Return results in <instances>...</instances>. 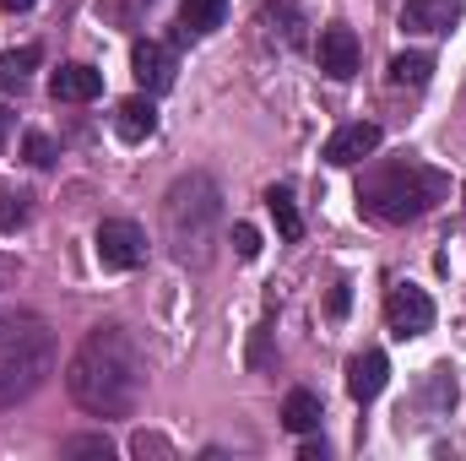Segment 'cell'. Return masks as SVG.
I'll return each instance as SVG.
<instances>
[{
  "instance_id": "obj_12",
  "label": "cell",
  "mask_w": 466,
  "mask_h": 461,
  "mask_svg": "<svg viewBox=\"0 0 466 461\" xmlns=\"http://www.w3.org/2000/svg\"><path fill=\"white\" fill-rule=\"evenodd\" d=\"M385 374H390V364H385V353H380V347L358 353V358L348 364V391H352V402H374V396L385 391Z\"/></svg>"
},
{
  "instance_id": "obj_10",
  "label": "cell",
  "mask_w": 466,
  "mask_h": 461,
  "mask_svg": "<svg viewBox=\"0 0 466 461\" xmlns=\"http://www.w3.org/2000/svg\"><path fill=\"white\" fill-rule=\"evenodd\" d=\"M466 0H407L401 5V27L407 33H451L461 22Z\"/></svg>"
},
{
  "instance_id": "obj_14",
  "label": "cell",
  "mask_w": 466,
  "mask_h": 461,
  "mask_svg": "<svg viewBox=\"0 0 466 461\" xmlns=\"http://www.w3.org/2000/svg\"><path fill=\"white\" fill-rule=\"evenodd\" d=\"M223 22H228V0H185V5H179V27L196 33V38L218 33Z\"/></svg>"
},
{
  "instance_id": "obj_24",
  "label": "cell",
  "mask_w": 466,
  "mask_h": 461,
  "mask_svg": "<svg viewBox=\"0 0 466 461\" xmlns=\"http://www.w3.org/2000/svg\"><path fill=\"white\" fill-rule=\"evenodd\" d=\"M27 158H33V163H38V169H49V163H55V141H49V136H38V130H33V136H27Z\"/></svg>"
},
{
  "instance_id": "obj_15",
  "label": "cell",
  "mask_w": 466,
  "mask_h": 461,
  "mask_svg": "<svg viewBox=\"0 0 466 461\" xmlns=\"http://www.w3.org/2000/svg\"><path fill=\"white\" fill-rule=\"evenodd\" d=\"M115 125H119V136H125V141H147V136L157 130L152 93H147V98H125V104H119V115H115Z\"/></svg>"
},
{
  "instance_id": "obj_2",
  "label": "cell",
  "mask_w": 466,
  "mask_h": 461,
  "mask_svg": "<svg viewBox=\"0 0 466 461\" xmlns=\"http://www.w3.org/2000/svg\"><path fill=\"white\" fill-rule=\"evenodd\" d=\"M223 185L207 174V169H190L168 185L163 196V239H168V255L190 271L212 266L218 255V239H223Z\"/></svg>"
},
{
  "instance_id": "obj_18",
  "label": "cell",
  "mask_w": 466,
  "mask_h": 461,
  "mask_svg": "<svg viewBox=\"0 0 466 461\" xmlns=\"http://www.w3.org/2000/svg\"><path fill=\"white\" fill-rule=\"evenodd\" d=\"M33 66H38V44H27V49H5V55H0V93L22 87Z\"/></svg>"
},
{
  "instance_id": "obj_7",
  "label": "cell",
  "mask_w": 466,
  "mask_h": 461,
  "mask_svg": "<svg viewBox=\"0 0 466 461\" xmlns=\"http://www.w3.org/2000/svg\"><path fill=\"white\" fill-rule=\"evenodd\" d=\"M380 152V125H369V119H352V125H342L331 141H326V163L331 169H352V163H363V158H374Z\"/></svg>"
},
{
  "instance_id": "obj_13",
  "label": "cell",
  "mask_w": 466,
  "mask_h": 461,
  "mask_svg": "<svg viewBox=\"0 0 466 461\" xmlns=\"http://www.w3.org/2000/svg\"><path fill=\"white\" fill-rule=\"evenodd\" d=\"M282 429H288V435H315V429H320V396H315V391H288V402H282Z\"/></svg>"
},
{
  "instance_id": "obj_23",
  "label": "cell",
  "mask_w": 466,
  "mask_h": 461,
  "mask_svg": "<svg viewBox=\"0 0 466 461\" xmlns=\"http://www.w3.org/2000/svg\"><path fill=\"white\" fill-rule=\"evenodd\" d=\"M233 250H238V261H255L260 255V233L249 223H233Z\"/></svg>"
},
{
  "instance_id": "obj_1",
  "label": "cell",
  "mask_w": 466,
  "mask_h": 461,
  "mask_svg": "<svg viewBox=\"0 0 466 461\" xmlns=\"http://www.w3.org/2000/svg\"><path fill=\"white\" fill-rule=\"evenodd\" d=\"M66 391L93 418H130L147 396V353L130 343V332L98 326L66 364Z\"/></svg>"
},
{
  "instance_id": "obj_22",
  "label": "cell",
  "mask_w": 466,
  "mask_h": 461,
  "mask_svg": "<svg viewBox=\"0 0 466 461\" xmlns=\"http://www.w3.org/2000/svg\"><path fill=\"white\" fill-rule=\"evenodd\" d=\"M429 407H456V380H451V369H434V374H429Z\"/></svg>"
},
{
  "instance_id": "obj_4",
  "label": "cell",
  "mask_w": 466,
  "mask_h": 461,
  "mask_svg": "<svg viewBox=\"0 0 466 461\" xmlns=\"http://www.w3.org/2000/svg\"><path fill=\"white\" fill-rule=\"evenodd\" d=\"M445 190H451V179H445L440 169H423V163L401 158V163L374 169V174L358 185V212H369L374 223H412V218H423L429 207H440Z\"/></svg>"
},
{
  "instance_id": "obj_9",
  "label": "cell",
  "mask_w": 466,
  "mask_h": 461,
  "mask_svg": "<svg viewBox=\"0 0 466 461\" xmlns=\"http://www.w3.org/2000/svg\"><path fill=\"white\" fill-rule=\"evenodd\" d=\"M130 71H136V82H141L147 93H168V87H174V55H168L157 38H141V44L130 49Z\"/></svg>"
},
{
  "instance_id": "obj_20",
  "label": "cell",
  "mask_w": 466,
  "mask_h": 461,
  "mask_svg": "<svg viewBox=\"0 0 466 461\" xmlns=\"http://www.w3.org/2000/svg\"><path fill=\"white\" fill-rule=\"evenodd\" d=\"M22 223H27V196H22V190H5V196H0V233L22 229Z\"/></svg>"
},
{
  "instance_id": "obj_25",
  "label": "cell",
  "mask_w": 466,
  "mask_h": 461,
  "mask_svg": "<svg viewBox=\"0 0 466 461\" xmlns=\"http://www.w3.org/2000/svg\"><path fill=\"white\" fill-rule=\"evenodd\" d=\"M130 451H136V456H168V440H157V435H136Z\"/></svg>"
},
{
  "instance_id": "obj_6",
  "label": "cell",
  "mask_w": 466,
  "mask_h": 461,
  "mask_svg": "<svg viewBox=\"0 0 466 461\" xmlns=\"http://www.w3.org/2000/svg\"><path fill=\"white\" fill-rule=\"evenodd\" d=\"M93 244H98V261L109 271H130V266L147 261V233L136 229V223H125V218H104Z\"/></svg>"
},
{
  "instance_id": "obj_16",
  "label": "cell",
  "mask_w": 466,
  "mask_h": 461,
  "mask_svg": "<svg viewBox=\"0 0 466 461\" xmlns=\"http://www.w3.org/2000/svg\"><path fill=\"white\" fill-rule=\"evenodd\" d=\"M429 77H434V60L423 49H407L390 60V87H429Z\"/></svg>"
},
{
  "instance_id": "obj_19",
  "label": "cell",
  "mask_w": 466,
  "mask_h": 461,
  "mask_svg": "<svg viewBox=\"0 0 466 461\" xmlns=\"http://www.w3.org/2000/svg\"><path fill=\"white\" fill-rule=\"evenodd\" d=\"M271 27L282 22V44H299V16H293V0H266V11H260Z\"/></svg>"
},
{
  "instance_id": "obj_17",
  "label": "cell",
  "mask_w": 466,
  "mask_h": 461,
  "mask_svg": "<svg viewBox=\"0 0 466 461\" xmlns=\"http://www.w3.org/2000/svg\"><path fill=\"white\" fill-rule=\"evenodd\" d=\"M266 207H271V218H277V233H282V239H299V233H304V218H299V207H293V190L271 185V190H266Z\"/></svg>"
},
{
  "instance_id": "obj_27",
  "label": "cell",
  "mask_w": 466,
  "mask_h": 461,
  "mask_svg": "<svg viewBox=\"0 0 466 461\" xmlns=\"http://www.w3.org/2000/svg\"><path fill=\"white\" fill-rule=\"evenodd\" d=\"M5 11H27V5H38V0H0Z\"/></svg>"
},
{
  "instance_id": "obj_11",
  "label": "cell",
  "mask_w": 466,
  "mask_h": 461,
  "mask_svg": "<svg viewBox=\"0 0 466 461\" xmlns=\"http://www.w3.org/2000/svg\"><path fill=\"white\" fill-rule=\"evenodd\" d=\"M49 93H55L60 104H93V98L104 93V71H93V66H60V71L49 77Z\"/></svg>"
},
{
  "instance_id": "obj_5",
  "label": "cell",
  "mask_w": 466,
  "mask_h": 461,
  "mask_svg": "<svg viewBox=\"0 0 466 461\" xmlns=\"http://www.w3.org/2000/svg\"><path fill=\"white\" fill-rule=\"evenodd\" d=\"M385 321H390V332L407 343V337H423L429 326H434V299L423 293V288H412V282H396L390 293H385Z\"/></svg>"
},
{
  "instance_id": "obj_21",
  "label": "cell",
  "mask_w": 466,
  "mask_h": 461,
  "mask_svg": "<svg viewBox=\"0 0 466 461\" xmlns=\"http://www.w3.org/2000/svg\"><path fill=\"white\" fill-rule=\"evenodd\" d=\"M66 456H115V446H109V440H104V435H71V440H66Z\"/></svg>"
},
{
  "instance_id": "obj_26",
  "label": "cell",
  "mask_w": 466,
  "mask_h": 461,
  "mask_svg": "<svg viewBox=\"0 0 466 461\" xmlns=\"http://www.w3.org/2000/svg\"><path fill=\"white\" fill-rule=\"evenodd\" d=\"M348 304H352L348 282H337V288H331V315H348Z\"/></svg>"
},
{
  "instance_id": "obj_28",
  "label": "cell",
  "mask_w": 466,
  "mask_h": 461,
  "mask_svg": "<svg viewBox=\"0 0 466 461\" xmlns=\"http://www.w3.org/2000/svg\"><path fill=\"white\" fill-rule=\"evenodd\" d=\"M5 136H11V115L0 109V147H5Z\"/></svg>"
},
{
  "instance_id": "obj_8",
  "label": "cell",
  "mask_w": 466,
  "mask_h": 461,
  "mask_svg": "<svg viewBox=\"0 0 466 461\" xmlns=\"http://www.w3.org/2000/svg\"><path fill=\"white\" fill-rule=\"evenodd\" d=\"M320 71L331 77V82H348L352 71H358V33L342 27V22H331L326 33H320Z\"/></svg>"
},
{
  "instance_id": "obj_3",
  "label": "cell",
  "mask_w": 466,
  "mask_h": 461,
  "mask_svg": "<svg viewBox=\"0 0 466 461\" xmlns=\"http://www.w3.org/2000/svg\"><path fill=\"white\" fill-rule=\"evenodd\" d=\"M55 374V332L38 310H0V407L27 402Z\"/></svg>"
}]
</instances>
